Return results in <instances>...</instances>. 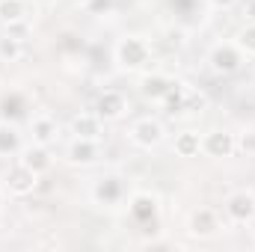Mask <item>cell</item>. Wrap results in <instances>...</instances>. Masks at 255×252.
<instances>
[{
	"instance_id": "obj_1",
	"label": "cell",
	"mask_w": 255,
	"mask_h": 252,
	"mask_svg": "<svg viewBox=\"0 0 255 252\" xmlns=\"http://www.w3.org/2000/svg\"><path fill=\"white\" fill-rule=\"evenodd\" d=\"M113 60L122 71H145L151 63V45L142 36H122L113 48Z\"/></svg>"
},
{
	"instance_id": "obj_2",
	"label": "cell",
	"mask_w": 255,
	"mask_h": 252,
	"mask_svg": "<svg viewBox=\"0 0 255 252\" xmlns=\"http://www.w3.org/2000/svg\"><path fill=\"white\" fill-rule=\"evenodd\" d=\"M89 199L98 205V208H119V205H125L128 202V184L122 175H116V172H107V175H101V178H95L92 181V187H89Z\"/></svg>"
},
{
	"instance_id": "obj_3",
	"label": "cell",
	"mask_w": 255,
	"mask_h": 252,
	"mask_svg": "<svg viewBox=\"0 0 255 252\" xmlns=\"http://www.w3.org/2000/svg\"><path fill=\"white\" fill-rule=\"evenodd\" d=\"M128 139L136 145V148H145V151H151V148H157L163 139H166V130L160 125V119H151V116H142V119H136L130 130H128Z\"/></svg>"
},
{
	"instance_id": "obj_4",
	"label": "cell",
	"mask_w": 255,
	"mask_h": 252,
	"mask_svg": "<svg viewBox=\"0 0 255 252\" xmlns=\"http://www.w3.org/2000/svg\"><path fill=\"white\" fill-rule=\"evenodd\" d=\"M208 65L214 74H235L244 65V51L235 42H217L208 51Z\"/></svg>"
},
{
	"instance_id": "obj_5",
	"label": "cell",
	"mask_w": 255,
	"mask_h": 252,
	"mask_svg": "<svg viewBox=\"0 0 255 252\" xmlns=\"http://www.w3.org/2000/svg\"><path fill=\"white\" fill-rule=\"evenodd\" d=\"M36 187H39V172H33V169L24 166L21 160L12 163V166L3 172V190H6L9 196H30Z\"/></svg>"
},
{
	"instance_id": "obj_6",
	"label": "cell",
	"mask_w": 255,
	"mask_h": 252,
	"mask_svg": "<svg viewBox=\"0 0 255 252\" xmlns=\"http://www.w3.org/2000/svg\"><path fill=\"white\" fill-rule=\"evenodd\" d=\"M238 151V136L229 130H208L202 136V154L211 160H226Z\"/></svg>"
},
{
	"instance_id": "obj_7",
	"label": "cell",
	"mask_w": 255,
	"mask_h": 252,
	"mask_svg": "<svg viewBox=\"0 0 255 252\" xmlns=\"http://www.w3.org/2000/svg\"><path fill=\"white\" fill-rule=\"evenodd\" d=\"M65 160L71 163V166H80V169H86V166H95L98 160H101V142L98 139H71V145L65 148Z\"/></svg>"
},
{
	"instance_id": "obj_8",
	"label": "cell",
	"mask_w": 255,
	"mask_h": 252,
	"mask_svg": "<svg viewBox=\"0 0 255 252\" xmlns=\"http://www.w3.org/2000/svg\"><path fill=\"white\" fill-rule=\"evenodd\" d=\"M226 214L232 223H253L255 220V193L253 190H235L229 199H226Z\"/></svg>"
},
{
	"instance_id": "obj_9",
	"label": "cell",
	"mask_w": 255,
	"mask_h": 252,
	"mask_svg": "<svg viewBox=\"0 0 255 252\" xmlns=\"http://www.w3.org/2000/svg\"><path fill=\"white\" fill-rule=\"evenodd\" d=\"M220 232V217L214 208H196L187 220V235L190 238H199V241H208Z\"/></svg>"
},
{
	"instance_id": "obj_10",
	"label": "cell",
	"mask_w": 255,
	"mask_h": 252,
	"mask_svg": "<svg viewBox=\"0 0 255 252\" xmlns=\"http://www.w3.org/2000/svg\"><path fill=\"white\" fill-rule=\"evenodd\" d=\"M175 83H178V80L169 77V74H163V71H145V74L139 77V92H142V98H148V101H163Z\"/></svg>"
},
{
	"instance_id": "obj_11",
	"label": "cell",
	"mask_w": 255,
	"mask_h": 252,
	"mask_svg": "<svg viewBox=\"0 0 255 252\" xmlns=\"http://www.w3.org/2000/svg\"><path fill=\"white\" fill-rule=\"evenodd\" d=\"M125 110H128V98L116 89H107L95 98V113H98L101 122H116V119L125 116Z\"/></svg>"
},
{
	"instance_id": "obj_12",
	"label": "cell",
	"mask_w": 255,
	"mask_h": 252,
	"mask_svg": "<svg viewBox=\"0 0 255 252\" xmlns=\"http://www.w3.org/2000/svg\"><path fill=\"white\" fill-rule=\"evenodd\" d=\"M128 211H130V217H133L136 223H151V220L157 217V211H160V199H157L154 193L139 190V193H133V196L128 199Z\"/></svg>"
},
{
	"instance_id": "obj_13",
	"label": "cell",
	"mask_w": 255,
	"mask_h": 252,
	"mask_svg": "<svg viewBox=\"0 0 255 252\" xmlns=\"http://www.w3.org/2000/svg\"><path fill=\"white\" fill-rule=\"evenodd\" d=\"M71 136H77V139H98L101 142V136H104V122L98 119V113L92 110V113H77L74 119H71Z\"/></svg>"
},
{
	"instance_id": "obj_14",
	"label": "cell",
	"mask_w": 255,
	"mask_h": 252,
	"mask_svg": "<svg viewBox=\"0 0 255 252\" xmlns=\"http://www.w3.org/2000/svg\"><path fill=\"white\" fill-rule=\"evenodd\" d=\"M30 133H33V142H39V145H51V142H57V136H60V125H57V119L54 116H33L30 119Z\"/></svg>"
},
{
	"instance_id": "obj_15",
	"label": "cell",
	"mask_w": 255,
	"mask_h": 252,
	"mask_svg": "<svg viewBox=\"0 0 255 252\" xmlns=\"http://www.w3.org/2000/svg\"><path fill=\"white\" fill-rule=\"evenodd\" d=\"M24 166H30L33 172H39V175H45L48 169H51V151H48V145H39V142H33L30 148H21V157H18Z\"/></svg>"
},
{
	"instance_id": "obj_16",
	"label": "cell",
	"mask_w": 255,
	"mask_h": 252,
	"mask_svg": "<svg viewBox=\"0 0 255 252\" xmlns=\"http://www.w3.org/2000/svg\"><path fill=\"white\" fill-rule=\"evenodd\" d=\"M172 148H175L178 157H199L202 154V136L196 130H181L175 136V145Z\"/></svg>"
},
{
	"instance_id": "obj_17",
	"label": "cell",
	"mask_w": 255,
	"mask_h": 252,
	"mask_svg": "<svg viewBox=\"0 0 255 252\" xmlns=\"http://www.w3.org/2000/svg\"><path fill=\"white\" fill-rule=\"evenodd\" d=\"M12 154H21V133L15 125L0 122V157H12Z\"/></svg>"
},
{
	"instance_id": "obj_18",
	"label": "cell",
	"mask_w": 255,
	"mask_h": 252,
	"mask_svg": "<svg viewBox=\"0 0 255 252\" xmlns=\"http://www.w3.org/2000/svg\"><path fill=\"white\" fill-rule=\"evenodd\" d=\"M27 18V0H0V24H12Z\"/></svg>"
},
{
	"instance_id": "obj_19",
	"label": "cell",
	"mask_w": 255,
	"mask_h": 252,
	"mask_svg": "<svg viewBox=\"0 0 255 252\" xmlns=\"http://www.w3.org/2000/svg\"><path fill=\"white\" fill-rule=\"evenodd\" d=\"M21 57H24V42L3 33V39H0V60L3 63H18Z\"/></svg>"
},
{
	"instance_id": "obj_20",
	"label": "cell",
	"mask_w": 255,
	"mask_h": 252,
	"mask_svg": "<svg viewBox=\"0 0 255 252\" xmlns=\"http://www.w3.org/2000/svg\"><path fill=\"white\" fill-rule=\"evenodd\" d=\"M184 113H202L208 110V95L202 89H193V86H184V104H181Z\"/></svg>"
},
{
	"instance_id": "obj_21",
	"label": "cell",
	"mask_w": 255,
	"mask_h": 252,
	"mask_svg": "<svg viewBox=\"0 0 255 252\" xmlns=\"http://www.w3.org/2000/svg\"><path fill=\"white\" fill-rule=\"evenodd\" d=\"M235 45L244 51V57H255V24H253V21H247V24L238 30Z\"/></svg>"
},
{
	"instance_id": "obj_22",
	"label": "cell",
	"mask_w": 255,
	"mask_h": 252,
	"mask_svg": "<svg viewBox=\"0 0 255 252\" xmlns=\"http://www.w3.org/2000/svg\"><path fill=\"white\" fill-rule=\"evenodd\" d=\"M3 33H6V36H12V39H21V42H24V39L30 36V21H27V18L12 21V24H6V27H3Z\"/></svg>"
},
{
	"instance_id": "obj_23",
	"label": "cell",
	"mask_w": 255,
	"mask_h": 252,
	"mask_svg": "<svg viewBox=\"0 0 255 252\" xmlns=\"http://www.w3.org/2000/svg\"><path fill=\"white\" fill-rule=\"evenodd\" d=\"M113 6H116L113 0H89V3L83 6V9H86L89 15H95V18H101V15H110V12H113Z\"/></svg>"
},
{
	"instance_id": "obj_24",
	"label": "cell",
	"mask_w": 255,
	"mask_h": 252,
	"mask_svg": "<svg viewBox=\"0 0 255 252\" xmlns=\"http://www.w3.org/2000/svg\"><path fill=\"white\" fill-rule=\"evenodd\" d=\"M238 151H244L247 157H255V130H244L238 136Z\"/></svg>"
},
{
	"instance_id": "obj_25",
	"label": "cell",
	"mask_w": 255,
	"mask_h": 252,
	"mask_svg": "<svg viewBox=\"0 0 255 252\" xmlns=\"http://www.w3.org/2000/svg\"><path fill=\"white\" fill-rule=\"evenodd\" d=\"M208 3H211L214 9H232V6H235L238 0H208Z\"/></svg>"
},
{
	"instance_id": "obj_26",
	"label": "cell",
	"mask_w": 255,
	"mask_h": 252,
	"mask_svg": "<svg viewBox=\"0 0 255 252\" xmlns=\"http://www.w3.org/2000/svg\"><path fill=\"white\" fill-rule=\"evenodd\" d=\"M244 12H247V21H253V24H255V0H247Z\"/></svg>"
},
{
	"instance_id": "obj_27",
	"label": "cell",
	"mask_w": 255,
	"mask_h": 252,
	"mask_svg": "<svg viewBox=\"0 0 255 252\" xmlns=\"http://www.w3.org/2000/svg\"><path fill=\"white\" fill-rule=\"evenodd\" d=\"M3 205H6V190L0 187V214H3Z\"/></svg>"
},
{
	"instance_id": "obj_28",
	"label": "cell",
	"mask_w": 255,
	"mask_h": 252,
	"mask_svg": "<svg viewBox=\"0 0 255 252\" xmlns=\"http://www.w3.org/2000/svg\"><path fill=\"white\" fill-rule=\"evenodd\" d=\"M33 3H39V6H54L57 0H33Z\"/></svg>"
},
{
	"instance_id": "obj_29",
	"label": "cell",
	"mask_w": 255,
	"mask_h": 252,
	"mask_svg": "<svg viewBox=\"0 0 255 252\" xmlns=\"http://www.w3.org/2000/svg\"><path fill=\"white\" fill-rule=\"evenodd\" d=\"M71 3H77V6H86V3H89V0H71Z\"/></svg>"
}]
</instances>
